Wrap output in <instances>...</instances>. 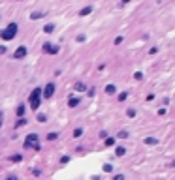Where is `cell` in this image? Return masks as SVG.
<instances>
[{"instance_id":"7","label":"cell","mask_w":175,"mask_h":180,"mask_svg":"<svg viewBox=\"0 0 175 180\" xmlns=\"http://www.w3.org/2000/svg\"><path fill=\"white\" fill-rule=\"evenodd\" d=\"M25 111H27V109H25V103H21V105H17V109H15V113H17V116H19V118H23V115H25Z\"/></svg>"},{"instance_id":"20","label":"cell","mask_w":175,"mask_h":180,"mask_svg":"<svg viewBox=\"0 0 175 180\" xmlns=\"http://www.w3.org/2000/svg\"><path fill=\"white\" fill-rule=\"evenodd\" d=\"M113 171V165H111V163H106V165H104V173H111Z\"/></svg>"},{"instance_id":"19","label":"cell","mask_w":175,"mask_h":180,"mask_svg":"<svg viewBox=\"0 0 175 180\" xmlns=\"http://www.w3.org/2000/svg\"><path fill=\"white\" fill-rule=\"evenodd\" d=\"M40 17H43V13H40V11H34L32 15H30V19H34V21H36V19H40Z\"/></svg>"},{"instance_id":"28","label":"cell","mask_w":175,"mask_h":180,"mask_svg":"<svg viewBox=\"0 0 175 180\" xmlns=\"http://www.w3.org/2000/svg\"><path fill=\"white\" fill-rule=\"evenodd\" d=\"M113 180H124V176H122V174H115V176H113Z\"/></svg>"},{"instance_id":"13","label":"cell","mask_w":175,"mask_h":180,"mask_svg":"<svg viewBox=\"0 0 175 180\" xmlns=\"http://www.w3.org/2000/svg\"><path fill=\"white\" fill-rule=\"evenodd\" d=\"M43 32H47V34L55 32V24H45V27H43Z\"/></svg>"},{"instance_id":"9","label":"cell","mask_w":175,"mask_h":180,"mask_svg":"<svg viewBox=\"0 0 175 180\" xmlns=\"http://www.w3.org/2000/svg\"><path fill=\"white\" fill-rule=\"evenodd\" d=\"M21 159H23L21 154H13V156H9V161H13V163H19Z\"/></svg>"},{"instance_id":"29","label":"cell","mask_w":175,"mask_h":180,"mask_svg":"<svg viewBox=\"0 0 175 180\" xmlns=\"http://www.w3.org/2000/svg\"><path fill=\"white\" fill-rule=\"evenodd\" d=\"M8 51V47H4V45H0V55H4Z\"/></svg>"},{"instance_id":"5","label":"cell","mask_w":175,"mask_h":180,"mask_svg":"<svg viewBox=\"0 0 175 180\" xmlns=\"http://www.w3.org/2000/svg\"><path fill=\"white\" fill-rule=\"evenodd\" d=\"M27 47H25V45H19L17 49H15V53H13V58L15 60H19V58H25V56H27Z\"/></svg>"},{"instance_id":"27","label":"cell","mask_w":175,"mask_h":180,"mask_svg":"<svg viewBox=\"0 0 175 180\" xmlns=\"http://www.w3.org/2000/svg\"><path fill=\"white\" fill-rule=\"evenodd\" d=\"M70 161V156H62L60 158V163H68Z\"/></svg>"},{"instance_id":"17","label":"cell","mask_w":175,"mask_h":180,"mask_svg":"<svg viewBox=\"0 0 175 180\" xmlns=\"http://www.w3.org/2000/svg\"><path fill=\"white\" fill-rule=\"evenodd\" d=\"M90 11H92V8H90V6H87V8H83V9L79 11V15H89Z\"/></svg>"},{"instance_id":"2","label":"cell","mask_w":175,"mask_h":180,"mask_svg":"<svg viewBox=\"0 0 175 180\" xmlns=\"http://www.w3.org/2000/svg\"><path fill=\"white\" fill-rule=\"evenodd\" d=\"M15 34H17V23H9L8 27L0 32V38L6 39V42H12V39L15 38Z\"/></svg>"},{"instance_id":"24","label":"cell","mask_w":175,"mask_h":180,"mask_svg":"<svg viewBox=\"0 0 175 180\" xmlns=\"http://www.w3.org/2000/svg\"><path fill=\"white\" fill-rule=\"evenodd\" d=\"M36 120H38V122H45V120H47V116H45V115H38Z\"/></svg>"},{"instance_id":"1","label":"cell","mask_w":175,"mask_h":180,"mask_svg":"<svg viewBox=\"0 0 175 180\" xmlns=\"http://www.w3.org/2000/svg\"><path fill=\"white\" fill-rule=\"evenodd\" d=\"M28 103H30V109L32 111H38L40 103H42V88H34L32 92H30Z\"/></svg>"},{"instance_id":"14","label":"cell","mask_w":175,"mask_h":180,"mask_svg":"<svg viewBox=\"0 0 175 180\" xmlns=\"http://www.w3.org/2000/svg\"><path fill=\"white\" fill-rule=\"evenodd\" d=\"M104 143H106V146H113V145H115V139H113V137H106Z\"/></svg>"},{"instance_id":"18","label":"cell","mask_w":175,"mask_h":180,"mask_svg":"<svg viewBox=\"0 0 175 180\" xmlns=\"http://www.w3.org/2000/svg\"><path fill=\"white\" fill-rule=\"evenodd\" d=\"M25 124H27V118H19L17 124H15V128H21V126H25Z\"/></svg>"},{"instance_id":"8","label":"cell","mask_w":175,"mask_h":180,"mask_svg":"<svg viewBox=\"0 0 175 180\" xmlns=\"http://www.w3.org/2000/svg\"><path fill=\"white\" fill-rule=\"evenodd\" d=\"M74 90H77V92H85L87 88H85V85L81 83V81H77V83L74 85Z\"/></svg>"},{"instance_id":"3","label":"cell","mask_w":175,"mask_h":180,"mask_svg":"<svg viewBox=\"0 0 175 180\" xmlns=\"http://www.w3.org/2000/svg\"><path fill=\"white\" fill-rule=\"evenodd\" d=\"M25 148H34V150H40V137L36 133H30V135L25 139Z\"/></svg>"},{"instance_id":"12","label":"cell","mask_w":175,"mask_h":180,"mask_svg":"<svg viewBox=\"0 0 175 180\" xmlns=\"http://www.w3.org/2000/svg\"><path fill=\"white\" fill-rule=\"evenodd\" d=\"M115 154H117V156H124V154H126V148H124V146H117V148H115Z\"/></svg>"},{"instance_id":"26","label":"cell","mask_w":175,"mask_h":180,"mask_svg":"<svg viewBox=\"0 0 175 180\" xmlns=\"http://www.w3.org/2000/svg\"><path fill=\"white\" fill-rule=\"evenodd\" d=\"M126 115L132 118V116H136V111H134V109H128V111H126Z\"/></svg>"},{"instance_id":"23","label":"cell","mask_w":175,"mask_h":180,"mask_svg":"<svg viewBox=\"0 0 175 180\" xmlns=\"http://www.w3.org/2000/svg\"><path fill=\"white\" fill-rule=\"evenodd\" d=\"M134 77H136L137 81H141V79H143V73H141V71H136V73H134Z\"/></svg>"},{"instance_id":"6","label":"cell","mask_w":175,"mask_h":180,"mask_svg":"<svg viewBox=\"0 0 175 180\" xmlns=\"http://www.w3.org/2000/svg\"><path fill=\"white\" fill-rule=\"evenodd\" d=\"M53 94H55V83H49V85L42 90V96L49 100V98H53Z\"/></svg>"},{"instance_id":"16","label":"cell","mask_w":175,"mask_h":180,"mask_svg":"<svg viewBox=\"0 0 175 180\" xmlns=\"http://www.w3.org/2000/svg\"><path fill=\"white\" fill-rule=\"evenodd\" d=\"M81 135H83V130H81V128H75V130H74V137L79 139Z\"/></svg>"},{"instance_id":"11","label":"cell","mask_w":175,"mask_h":180,"mask_svg":"<svg viewBox=\"0 0 175 180\" xmlns=\"http://www.w3.org/2000/svg\"><path fill=\"white\" fill-rule=\"evenodd\" d=\"M145 145H158V139L156 137H147L145 139Z\"/></svg>"},{"instance_id":"25","label":"cell","mask_w":175,"mask_h":180,"mask_svg":"<svg viewBox=\"0 0 175 180\" xmlns=\"http://www.w3.org/2000/svg\"><path fill=\"white\" fill-rule=\"evenodd\" d=\"M56 137H59V135H56V133H55V131H51V133H49V135H47V139H49V141H53V139H56Z\"/></svg>"},{"instance_id":"15","label":"cell","mask_w":175,"mask_h":180,"mask_svg":"<svg viewBox=\"0 0 175 180\" xmlns=\"http://www.w3.org/2000/svg\"><path fill=\"white\" fill-rule=\"evenodd\" d=\"M106 92H107V94H115V92H117V88H115L113 85H107V86H106Z\"/></svg>"},{"instance_id":"30","label":"cell","mask_w":175,"mask_h":180,"mask_svg":"<svg viewBox=\"0 0 175 180\" xmlns=\"http://www.w3.org/2000/svg\"><path fill=\"white\" fill-rule=\"evenodd\" d=\"M6 180H17V176H8Z\"/></svg>"},{"instance_id":"4","label":"cell","mask_w":175,"mask_h":180,"mask_svg":"<svg viewBox=\"0 0 175 180\" xmlns=\"http://www.w3.org/2000/svg\"><path fill=\"white\" fill-rule=\"evenodd\" d=\"M59 51H60L59 45H55V43H51V42L43 43V53H45V55H56Z\"/></svg>"},{"instance_id":"21","label":"cell","mask_w":175,"mask_h":180,"mask_svg":"<svg viewBox=\"0 0 175 180\" xmlns=\"http://www.w3.org/2000/svg\"><path fill=\"white\" fill-rule=\"evenodd\" d=\"M117 137H119V139H128V131L122 130V131H119V135H117Z\"/></svg>"},{"instance_id":"22","label":"cell","mask_w":175,"mask_h":180,"mask_svg":"<svg viewBox=\"0 0 175 180\" xmlns=\"http://www.w3.org/2000/svg\"><path fill=\"white\" fill-rule=\"evenodd\" d=\"M126 98H128V92H121V94H119V101H124Z\"/></svg>"},{"instance_id":"10","label":"cell","mask_w":175,"mask_h":180,"mask_svg":"<svg viewBox=\"0 0 175 180\" xmlns=\"http://www.w3.org/2000/svg\"><path fill=\"white\" fill-rule=\"evenodd\" d=\"M68 105H70V107H77V105H79V98H70V100H68Z\"/></svg>"}]
</instances>
